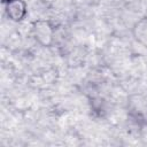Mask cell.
Masks as SVG:
<instances>
[{"label":"cell","instance_id":"7a4b0ae2","mask_svg":"<svg viewBox=\"0 0 147 147\" xmlns=\"http://www.w3.org/2000/svg\"><path fill=\"white\" fill-rule=\"evenodd\" d=\"M127 116L139 127L147 126V99L140 94H132L127 100Z\"/></svg>","mask_w":147,"mask_h":147},{"label":"cell","instance_id":"5b68a950","mask_svg":"<svg viewBox=\"0 0 147 147\" xmlns=\"http://www.w3.org/2000/svg\"><path fill=\"white\" fill-rule=\"evenodd\" d=\"M8 1H10V0H1V2H2V5H3V3H6V2H8Z\"/></svg>","mask_w":147,"mask_h":147},{"label":"cell","instance_id":"277c9868","mask_svg":"<svg viewBox=\"0 0 147 147\" xmlns=\"http://www.w3.org/2000/svg\"><path fill=\"white\" fill-rule=\"evenodd\" d=\"M131 33L137 44L147 48V15L138 18L133 23Z\"/></svg>","mask_w":147,"mask_h":147},{"label":"cell","instance_id":"6da1fadb","mask_svg":"<svg viewBox=\"0 0 147 147\" xmlns=\"http://www.w3.org/2000/svg\"><path fill=\"white\" fill-rule=\"evenodd\" d=\"M56 29L49 20L39 18L31 24V34L33 39L42 47H51L54 44Z\"/></svg>","mask_w":147,"mask_h":147},{"label":"cell","instance_id":"3957f363","mask_svg":"<svg viewBox=\"0 0 147 147\" xmlns=\"http://www.w3.org/2000/svg\"><path fill=\"white\" fill-rule=\"evenodd\" d=\"M5 14L11 22H22L28 15V5L24 0H10L3 3Z\"/></svg>","mask_w":147,"mask_h":147}]
</instances>
